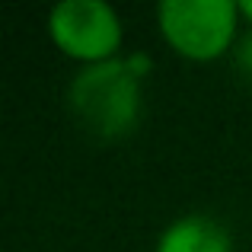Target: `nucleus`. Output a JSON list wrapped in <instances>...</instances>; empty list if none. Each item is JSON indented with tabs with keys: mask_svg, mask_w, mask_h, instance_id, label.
I'll list each match as a JSON object with an SVG mask.
<instances>
[{
	"mask_svg": "<svg viewBox=\"0 0 252 252\" xmlns=\"http://www.w3.org/2000/svg\"><path fill=\"white\" fill-rule=\"evenodd\" d=\"M157 23L172 51L189 61H214L233 45L240 3L233 0H163Z\"/></svg>",
	"mask_w": 252,
	"mask_h": 252,
	"instance_id": "f03ea898",
	"label": "nucleus"
},
{
	"mask_svg": "<svg viewBox=\"0 0 252 252\" xmlns=\"http://www.w3.org/2000/svg\"><path fill=\"white\" fill-rule=\"evenodd\" d=\"M233 58H236V67H240L246 77H252V32H246V35L240 38Z\"/></svg>",
	"mask_w": 252,
	"mask_h": 252,
	"instance_id": "39448f33",
	"label": "nucleus"
},
{
	"mask_svg": "<svg viewBox=\"0 0 252 252\" xmlns=\"http://www.w3.org/2000/svg\"><path fill=\"white\" fill-rule=\"evenodd\" d=\"M147 70V55L112 58V61L83 67L67 86L70 115L96 141H118V137L131 134L141 122V83Z\"/></svg>",
	"mask_w": 252,
	"mask_h": 252,
	"instance_id": "f257e3e1",
	"label": "nucleus"
},
{
	"mask_svg": "<svg viewBox=\"0 0 252 252\" xmlns=\"http://www.w3.org/2000/svg\"><path fill=\"white\" fill-rule=\"evenodd\" d=\"M48 35L74 61L102 64L122 48V19L105 0H61L48 13Z\"/></svg>",
	"mask_w": 252,
	"mask_h": 252,
	"instance_id": "7ed1b4c3",
	"label": "nucleus"
},
{
	"mask_svg": "<svg viewBox=\"0 0 252 252\" xmlns=\"http://www.w3.org/2000/svg\"><path fill=\"white\" fill-rule=\"evenodd\" d=\"M157 252H233V240L211 214H185L160 233Z\"/></svg>",
	"mask_w": 252,
	"mask_h": 252,
	"instance_id": "20e7f679",
	"label": "nucleus"
},
{
	"mask_svg": "<svg viewBox=\"0 0 252 252\" xmlns=\"http://www.w3.org/2000/svg\"><path fill=\"white\" fill-rule=\"evenodd\" d=\"M240 16L252 23V0H240Z\"/></svg>",
	"mask_w": 252,
	"mask_h": 252,
	"instance_id": "423d86ee",
	"label": "nucleus"
}]
</instances>
